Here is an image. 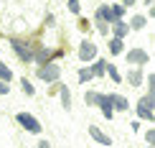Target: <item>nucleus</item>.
Instances as JSON below:
<instances>
[{
  "label": "nucleus",
  "mask_w": 155,
  "mask_h": 148,
  "mask_svg": "<svg viewBox=\"0 0 155 148\" xmlns=\"http://www.w3.org/2000/svg\"><path fill=\"white\" fill-rule=\"evenodd\" d=\"M153 105H155V100L150 97V95H145V97H140L137 102V115L140 118H147V120H155V110H153Z\"/></svg>",
  "instance_id": "nucleus-1"
},
{
  "label": "nucleus",
  "mask_w": 155,
  "mask_h": 148,
  "mask_svg": "<svg viewBox=\"0 0 155 148\" xmlns=\"http://www.w3.org/2000/svg\"><path fill=\"white\" fill-rule=\"evenodd\" d=\"M38 79H46V82H56L61 77V67L59 64H46V67H38Z\"/></svg>",
  "instance_id": "nucleus-2"
},
{
  "label": "nucleus",
  "mask_w": 155,
  "mask_h": 148,
  "mask_svg": "<svg viewBox=\"0 0 155 148\" xmlns=\"http://www.w3.org/2000/svg\"><path fill=\"white\" fill-rule=\"evenodd\" d=\"M15 120H18V123H21L28 133H41V123H38L33 115H28V112H18V115H15Z\"/></svg>",
  "instance_id": "nucleus-3"
},
{
  "label": "nucleus",
  "mask_w": 155,
  "mask_h": 148,
  "mask_svg": "<svg viewBox=\"0 0 155 148\" xmlns=\"http://www.w3.org/2000/svg\"><path fill=\"white\" fill-rule=\"evenodd\" d=\"M127 64L143 67V64H147V54H145L143 49H132V51H127Z\"/></svg>",
  "instance_id": "nucleus-4"
},
{
  "label": "nucleus",
  "mask_w": 155,
  "mask_h": 148,
  "mask_svg": "<svg viewBox=\"0 0 155 148\" xmlns=\"http://www.w3.org/2000/svg\"><path fill=\"white\" fill-rule=\"evenodd\" d=\"M94 54H97V46H94V43L84 41L81 46H79V59H81V61H89V59H94Z\"/></svg>",
  "instance_id": "nucleus-5"
},
{
  "label": "nucleus",
  "mask_w": 155,
  "mask_h": 148,
  "mask_svg": "<svg viewBox=\"0 0 155 148\" xmlns=\"http://www.w3.org/2000/svg\"><path fill=\"white\" fill-rule=\"evenodd\" d=\"M89 136H92L97 143H102V146H112V138H109V136H104V133H102L97 125H89Z\"/></svg>",
  "instance_id": "nucleus-6"
},
{
  "label": "nucleus",
  "mask_w": 155,
  "mask_h": 148,
  "mask_svg": "<svg viewBox=\"0 0 155 148\" xmlns=\"http://www.w3.org/2000/svg\"><path fill=\"white\" fill-rule=\"evenodd\" d=\"M99 110H102V115H104L107 120H112V118H114V105H112V100H109V95H104V100H102Z\"/></svg>",
  "instance_id": "nucleus-7"
},
{
  "label": "nucleus",
  "mask_w": 155,
  "mask_h": 148,
  "mask_svg": "<svg viewBox=\"0 0 155 148\" xmlns=\"http://www.w3.org/2000/svg\"><path fill=\"white\" fill-rule=\"evenodd\" d=\"M109 100H112L114 110H122V112H125L127 107H130V102H127V97H122V95H109Z\"/></svg>",
  "instance_id": "nucleus-8"
},
{
  "label": "nucleus",
  "mask_w": 155,
  "mask_h": 148,
  "mask_svg": "<svg viewBox=\"0 0 155 148\" xmlns=\"http://www.w3.org/2000/svg\"><path fill=\"white\" fill-rule=\"evenodd\" d=\"M102 100H104L102 92H87L84 95V102H87V105H102Z\"/></svg>",
  "instance_id": "nucleus-9"
},
{
  "label": "nucleus",
  "mask_w": 155,
  "mask_h": 148,
  "mask_svg": "<svg viewBox=\"0 0 155 148\" xmlns=\"http://www.w3.org/2000/svg\"><path fill=\"white\" fill-rule=\"evenodd\" d=\"M127 82H130L132 87H140V84H143V72H140V69H135V72H127Z\"/></svg>",
  "instance_id": "nucleus-10"
},
{
  "label": "nucleus",
  "mask_w": 155,
  "mask_h": 148,
  "mask_svg": "<svg viewBox=\"0 0 155 148\" xmlns=\"http://www.w3.org/2000/svg\"><path fill=\"white\" fill-rule=\"evenodd\" d=\"M59 92H61V102H64V107H66V110H71V95H69L66 84H61V87H59Z\"/></svg>",
  "instance_id": "nucleus-11"
},
{
  "label": "nucleus",
  "mask_w": 155,
  "mask_h": 148,
  "mask_svg": "<svg viewBox=\"0 0 155 148\" xmlns=\"http://www.w3.org/2000/svg\"><path fill=\"white\" fill-rule=\"evenodd\" d=\"M0 79H3V82H10V79H13V72L5 67L3 61H0Z\"/></svg>",
  "instance_id": "nucleus-12"
},
{
  "label": "nucleus",
  "mask_w": 155,
  "mask_h": 148,
  "mask_svg": "<svg viewBox=\"0 0 155 148\" xmlns=\"http://www.w3.org/2000/svg\"><path fill=\"white\" fill-rule=\"evenodd\" d=\"M21 84H23V92L28 95V97H33V95H36V89H33V84H31V82L25 79V77H23V79H21Z\"/></svg>",
  "instance_id": "nucleus-13"
},
{
  "label": "nucleus",
  "mask_w": 155,
  "mask_h": 148,
  "mask_svg": "<svg viewBox=\"0 0 155 148\" xmlns=\"http://www.w3.org/2000/svg\"><path fill=\"white\" fill-rule=\"evenodd\" d=\"M109 51H112V54H120L122 51V38H112V41H109Z\"/></svg>",
  "instance_id": "nucleus-14"
},
{
  "label": "nucleus",
  "mask_w": 155,
  "mask_h": 148,
  "mask_svg": "<svg viewBox=\"0 0 155 148\" xmlns=\"http://www.w3.org/2000/svg\"><path fill=\"white\" fill-rule=\"evenodd\" d=\"M92 77H94V69H81V72H79V82L84 84V82L92 79Z\"/></svg>",
  "instance_id": "nucleus-15"
},
{
  "label": "nucleus",
  "mask_w": 155,
  "mask_h": 148,
  "mask_svg": "<svg viewBox=\"0 0 155 148\" xmlns=\"http://www.w3.org/2000/svg\"><path fill=\"white\" fill-rule=\"evenodd\" d=\"M147 89H150L147 95H150V97L155 100V74H150V77H147Z\"/></svg>",
  "instance_id": "nucleus-16"
},
{
  "label": "nucleus",
  "mask_w": 155,
  "mask_h": 148,
  "mask_svg": "<svg viewBox=\"0 0 155 148\" xmlns=\"http://www.w3.org/2000/svg\"><path fill=\"white\" fill-rule=\"evenodd\" d=\"M143 26H145V18H143V15H135V18H132V28H135V31H140Z\"/></svg>",
  "instance_id": "nucleus-17"
},
{
  "label": "nucleus",
  "mask_w": 155,
  "mask_h": 148,
  "mask_svg": "<svg viewBox=\"0 0 155 148\" xmlns=\"http://www.w3.org/2000/svg\"><path fill=\"white\" fill-rule=\"evenodd\" d=\"M125 31H127V26L122 23V21H117V26H114V33H117V36H114V38H120V36H125Z\"/></svg>",
  "instance_id": "nucleus-18"
},
{
  "label": "nucleus",
  "mask_w": 155,
  "mask_h": 148,
  "mask_svg": "<svg viewBox=\"0 0 155 148\" xmlns=\"http://www.w3.org/2000/svg\"><path fill=\"white\" fill-rule=\"evenodd\" d=\"M107 74H109V77H112V79H114V82H120V74H117V69H114V67H112V64H107Z\"/></svg>",
  "instance_id": "nucleus-19"
},
{
  "label": "nucleus",
  "mask_w": 155,
  "mask_h": 148,
  "mask_svg": "<svg viewBox=\"0 0 155 148\" xmlns=\"http://www.w3.org/2000/svg\"><path fill=\"white\" fill-rule=\"evenodd\" d=\"M145 138H147V146H155V128H150V130L145 133Z\"/></svg>",
  "instance_id": "nucleus-20"
},
{
  "label": "nucleus",
  "mask_w": 155,
  "mask_h": 148,
  "mask_svg": "<svg viewBox=\"0 0 155 148\" xmlns=\"http://www.w3.org/2000/svg\"><path fill=\"white\" fill-rule=\"evenodd\" d=\"M69 10H71V13H79V0H69Z\"/></svg>",
  "instance_id": "nucleus-21"
},
{
  "label": "nucleus",
  "mask_w": 155,
  "mask_h": 148,
  "mask_svg": "<svg viewBox=\"0 0 155 148\" xmlns=\"http://www.w3.org/2000/svg\"><path fill=\"white\" fill-rule=\"evenodd\" d=\"M10 92V87H8V82H3L0 79V95H8Z\"/></svg>",
  "instance_id": "nucleus-22"
},
{
  "label": "nucleus",
  "mask_w": 155,
  "mask_h": 148,
  "mask_svg": "<svg viewBox=\"0 0 155 148\" xmlns=\"http://www.w3.org/2000/svg\"><path fill=\"white\" fill-rule=\"evenodd\" d=\"M79 28H81V31L89 28V21H87V18H79Z\"/></svg>",
  "instance_id": "nucleus-23"
},
{
  "label": "nucleus",
  "mask_w": 155,
  "mask_h": 148,
  "mask_svg": "<svg viewBox=\"0 0 155 148\" xmlns=\"http://www.w3.org/2000/svg\"><path fill=\"white\" fill-rule=\"evenodd\" d=\"M36 148H51V143H48V140H38Z\"/></svg>",
  "instance_id": "nucleus-24"
},
{
  "label": "nucleus",
  "mask_w": 155,
  "mask_h": 148,
  "mask_svg": "<svg viewBox=\"0 0 155 148\" xmlns=\"http://www.w3.org/2000/svg\"><path fill=\"white\" fill-rule=\"evenodd\" d=\"M122 5H135V0H125V3H122Z\"/></svg>",
  "instance_id": "nucleus-25"
},
{
  "label": "nucleus",
  "mask_w": 155,
  "mask_h": 148,
  "mask_svg": "<svg viewBox=\"0 0 155 148\" xmlns=\"http://www.w3.org/2000/svg\"><path fill=\"white\" fill-rule=\"evenodd\" d=\"M147 148H155V146H147Z\"/></svg>",
  "instance_id": "nucleus-26"
}]
</instances>
